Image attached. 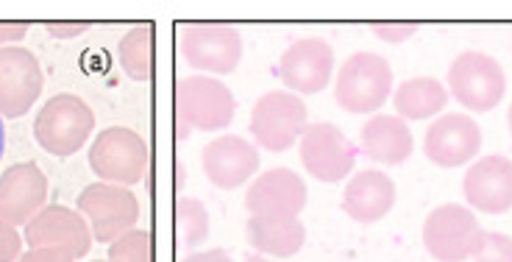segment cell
I'll return each mask as SVG.
<instances>
[{
  "instance_id": "obj_1",
  "label": "cell",
  "mask_w": 512,
  "mask_h": 262,
  "mask_svg": "<svg viewBox=\"0 0 512 262\" xmlns=\"http://www.w3.org/2000/svg\"><path fill=\"white\" fill-rule=\"evenodd\" d=\"M393 92V67L382 53L357 51L337 70L334 98L351 115H376Z\"/></svg>"
},
{
  "instance_id": "obj_2",
  "label": "cell",
  "mask_w": 512,
  "mask_h": 262,
  "mask_svg": "<svg viewBox=\"0 0 512 262\" xmlns=\"http://www.w3.org/2000/svg\"><path fill=\"white\" fill-rule=\"evenodd\" d=\"M92 129H95L92 109L70 92L53 95L34 120V137L42 145V151L62 159L78 154L90 140Z\"/></svg>"
},
{
  "instance_id": "obj_3",
  "label": "cell",
  "mask_w": 512,
  "mask_h": 262,
  "mask_svg": "<svg viewBox=\"0 0 512 262\" xmlns=\"http://www.w3.org/2000/svg\"><path fill=\"white\" fill-rule=\"evenodd\" d=\"M448 95L468 112H493L507 92V76L501 65L482 51H462L448 67Z\"/></svg>"
},
{
  "instance_id": "obj_4",
  "label": "cell",
  "mask_w": 512,
  "mask_h": 262,
  "mask_svg": "<svg viewBox=\"0 0 512 262\" xmlns=\"http://www.w3.org/2000/svg\"><path fill=\"white\" fill-rule=\"evenodd\" d=\"M237 112L231 90L215 76H184L176 84V120L181 134L187 129H229Z\"/></svg>"
},
{
  "instance_id": "obj_5",
  "label": "cell",
  "mask_w": 512,
  "mask_h": 262,
  "mask_svg": "<svg viewBox=\"0 0 512 262\" xmlns=\"http://www.w3.org/2000/svg\"><path fill=\"white\" fill-rule=\"evenodd\" d=\"M307 104L287 90L265 92L251 109V134L259 148L282 154L307 131Z\"/></svg>"
},
{
  "instance_id": "obj_6",
  "label": "cell",
  "mask_w": 512,
  "mask_h": 262,
  "mask_svg": "<svg viewBox=\"0 0 512 262\" xmlns=\"http://www.w3.org/2000/svg\"><path fill=\"white\" fill-rule=\"evenodd\" d=\"M148 145L140 134L126 126L103 129L90 148V168L101 182L131 187L145 179L148 171Z\"/></svg>"
},
{
  "instance_id": "obj_7",
  "label": "cell",
  "mask_w": 512,
  "mask_h": 262,
  "mask_svg": "<svg viewBox=\"0 0 512 262\" xmlns=\"http://www.w3.org/2000/svg\"><path fill=\"white\" fill-rule=\"evenodd\" d=\"M179 53L184 62L209 76H229L243 59V37L234 26L195 23L179 31Z\"/></svg>"
},
{
  "instance_id": "obj_8",
  "label": "cell",
  "mask_w": 512,
  "mask_h": 262,
  "mask_svg": "<svg viewBox=\"0 0 512 262\" xmlns=\"http://www.w3.org/2000/svg\"><path fill=\"white\" fill-rule=\"evenodd\" d=\"M78 212L87 218L92 237L101 243H115L140 221V201L120 184L95 182L78 196Z\"/></svg>"
},
{
  "instance_id": "obj_9",
  "label": "cell",
  "mask_w": 512,
  "mask_h": 262,
  "mask_svg": "<svg viewBox=\"0 0 512 262\" xmlns=\"http://www.w3.org/2000/svg\"><path fill=\"white\" fill-rule=\"evenodd\" d=\"M482 226L471 207L443 204L426 215L423 221V246L437 262L471 260Z\"/></svg>"
},
{
  "instance_id": "obj_10",
  "label": "cell",
  "mask_w": 512,
  "mask_h": 262,
  "mask_svg": "<svg viewBox=\"0 0 512 262\" xmlns=\"http://www.w3.org/2000/svg\"><path fill=\"white\" fill-rule=\"evenodd\" d=\"M359 148L334 123L307 126L301 137V162L312 179L334 184L343 182L357 165Z\"/></svg>"
},
{
  "instance_id": "obj_11",
  "label": "cell",
  "mask_w": 512,
  "mask_h": 262,
  "mask_svg": "<svg viewBox=\"0 0 512 262\" xmlns=\"http://www.w3.org/2000/svg\"><path fill=\"white\" fill-rule=\"evenodd\" d=\"M45 87L39 59L26 48H0V118H23Z\"/></svg>"
},
{
  "instance_id": "obj_12",
  "label": "cell",
  "mask_w": 512,
  "mask_h": 262,
  "mask_svg": "<svg viewBox=\"0 0 512 262\" xmlns=\"http://www.w3.org/2000/svg\"><path fill=\"white\" fill-rule=\"evenodd\" d=\"M332 73L334 51L332 45L320 37L295 40L276 65L279 81L287 87V92H295V95H315V92L326 90L332 81Z\"/></svg>"
},
{
  "instance_id": "obj_13",
  "label": "cell",
  "mask_w": 512,
  "mask_h": 262,
  "mask_svg": "<svg viewBox=\"0 0 512 262\" xmlns=\"http://www.w3.org/2000/svg\"><path fill=\"white\" fill-rule=\"evenodd\" d=\"M23 240L31 249H64L78 260L90 254L92 229L81 212L62 207V204H51L26 223Z\"/></svg>"
},
{
  "instance_id": "obj_14",
  "label": "cell",
  "mask_w": 512,
  "mask_h": 262,
  "mask_svg": "<svg viewBox=\"0 0 512 262\" xmlns=\"http://www.w3.org/2000/svg\"><path fill=\"white\" fill-rule=\"evenodd\" d=\"M482 129L471 115H440L426 129L423 154L437 168H460L479 157Z\"/></svg>"
},
{
  "instance_id": "obj_15",
  "label": "cell",
  "mask_w": 512,
  "mask_h": 262,
  "mask_svg": "<svg viewBox=\"0 0 512 262\" xmlns=\"http://www.w3.org/2000/svg\"><path fill=\"white\" fill-rule=\"evenodd\" d=\"M307 198V184L298 173L290 168H273L256 176L245 190V210L256 218H298L307 207Z\"/></svg>"
},
{
  "instance_id": "obj_16",
  "label": "cell",
  "mask_w": 512,
  "mask_h": 262,
  "mask_svg": "<svg viewBox=\"0 0 512 262\" xmlns=\"http://www.w3.org/2000/svg\"><path fill=\"white\" fill-rule=\"evenodd\" d=\"M462 196L468 207L485 215L512 210V159L501 154L476 159L462 179Z\"/></svg>"
},
{
  "instance_id": "obj_17",
  "label": "cell",
  "mask_w": 512,
  "mask_h": 262,
  "mask_svg": "<svg viewBox=\"0 0 512 262\" xmlns=\"http://www.w3.org/2000/svg\"><path fill=\"white\" fill-rule=\"evenodd\" d=\"M48 179L34 162H17L0 176V221L26 226L45 210Z\"/></svg>"
},
{
  "instance_id": "obj_18",
  "label": "cell",
  "mask_w": 512,
  "mask_h": 262,
  "mask_svg": "<svg viewBox=\"0 0 512 262\" xmlns=\"http://www.w3.org/2000/svg\"><path fill=\"white\" fill-rule=\"evenodd\" d=\"M201 162H204L206 179L215 187H220V190H237L245 182H251L254 173L259 171V151L245 137L223 134V137L206 145L204 154H201Z\"/></svg>"
},
{
  "instance_id": "obj_19",
  "label": "cell",
  "mask_w": 512,
  "mask_h": 262,
  "mask_svg": "<svg viewBox=\"0 0 512 262\" xmlns=\"http://www.w3.org/2000/svg\"><path fill=\"white\" fill-rule=\"evenodd\" d=\"M396 207V182L382 171H359L343 193V212L357 223L382 221Z\"/></svg>"
},
{
  "instance_id": "obj_20",
  "label": "cell",
  "mask_w": 512,
  "mask_h": 262,
  "mask_svg": "<svg viewBox=\"0 0 512 262\" xmlns=\"http://www.w3.org/2000/svg\"><path fill=\"white\" fill-rule=\"evenodd\" d=\"M359 148L379 165H401L415 148V137L407 120L398 115H373L359 129Z\"/></svg>"
},
{
  "instance_id": "obj_21",
  "label": "cell",
  "mask_w": 512,
  "mask_h": 262,
  "mask_svg": "<svg viewBox=\"0 0 512 262\" xmlns=\"http://www.w3.org/2000/svg\"><path fill=\"white\" fill-rule=\"evenodd\" d=\"M245 237L251 249L262 257H279L287 260L307 243V229L298 218H256L251 215L245 223Z\"/></svg>"
},
{
  "instance_id": "obj_22",
  "label": "cell",
  "mask_w": 512,
  "mask_h": 262,
  "mask_svg": "<svg viewBox=\"0 0 512 262\" xmlns=\"http://www.w3.org/2000/svg\"><path fill=\"white\" fill-rule=\"evenodd\" d=\"M448 87L432 76H415L398 84L393 92V106L398 118L404 120H429L440 115L448 106Z\"/></svg>"
},
{
  "instance_id": "obj_23",
  "label": "cell",
  "mask_w": 512,
  "mask_h": 262,
  "mask_svg": "<svg viewBox=\"0 0 512 262\" xmlns=\"http://www.w3.org/2000/svg\"><path fill=\"white\" fill-rule=\"evenodd\" d=\"M120 67L126 70L128 79L148 81L154 67V26H137L128 31L117 45Z\"/></svg>"
},
{
  "instance_id": "obj_24",
  "label": "cell",
  "mask_w": 512,
  "mask_h": 262,
  "mask_svg": "<svg viewBox=\"0 0 512 262\" xmlns=\"http://www.w3.org/2000/svg\"><path fill=\"white\" fill-rule=\"evenodd\" d=\"M176 237L181 249H198L209 237V212L204 201L190 196L176 201Z\"/></svg>"
},
{
  "instance_id": "obj_25",
  "label": "cell",
  "mask_w": 512,
  "mask_h": 262,
  "mask_svg": "<svg viewBox=\"0 0 512 262\" xmlns=\"http://www.w3.org/2000/svg\"><path fill=\"white\" fill-rule=\"evenodd\" d=\"M154 260V243L151 235L142 229H131L109 243V262H151Z\"/></svg>"
},
{
  "instance_id": "obj_26",
  "label": "cell",
  "mask_w": 512,
  "mask_h": 262,
  "mask_svg": "<svg viewBox=\"0 0 512 262\" xmlns=\"http://www.w3.org/2000/svg\"><path fill=\"white\" fill-rule=\"evenodd\" d=\"M474 262H512V237L501 232H479L476 249L471 254Z\"/></svg>"
},
{
  "instance_id": "obj_27",
  "label": "cell",
  "mask_w": 512,
  "mask_h": 262,
  "mask_svg": "<svg viewBox=\"0 0 512 262\" xmlns=\"http://www.w3.org/2000/svg\"><path fill=\"white\" fill-rule=\"evenodd\" d=\"M23 235L17 232V226L0 221V262H17L23 257Z\"/></svg>"
},
{
  "instance_id": "obj_28",
  "label": "cell",
  "mask_w": 512,
  "mask_h": 262,
  "mask_svg": "<svg viewBox=\"0 0 512 262\" xmlns=\"http://www.w3.org/2000/svg\"><path fill=\"white\" fill-rule=\"evenodd\" d=\"M373 34L384 42H407L418 34L415 23H376Z\"/></svg>"
},
{
  "instance_id": "obj_29",
  "label": "cell",
  "mask_w": 512,
  "mask_h": 262,
  "mask_svg": "<svg viewBox=\"0 0 512 262\" xmlns=\"http://www.w3.org/2000/svg\"><path fill=\"white\" fill-rule=\"evenodd\" d=\"M76 257L64 249H28L17 262H73Z\"/></svg>"
},
{
  "instance_id": "obj_30",
  "label": "cell",
  "mask_w": 512,
  "mask_h": 262,
  "mask_svg": "<svg viewBox=\"0 0 512 262\" xmlns=\"http://www.w3.org/2000/svg\"><path fill=\"white\" fill-rule=\"evenodd\" d=\"M28 34L26 23H0V48H12Z\"/></svg>"
},
{
  "instance_id": "obj_31",
  "label": "cell",
  "mask_w": 512,
  "mask_h": 262,
  "mask_svg": "<svg viewBox=\"0 0 512 262\" xmlns=\"http://www.w3.org/2000/svg\"><path fill=\"white\" fill-rule=\"evenodd\" d=\"M87 23H48V31H51L56 40H73L78 34L87 31Z\"/></svg>"
},
{
  "instance_id": "obj_32",
  "label": "cell",
  "mask_w": 512,
  "mask_h": 262,
  "mask_svg": "<svg viewBox=\"0 0 512 262\" xmlns=\"http://www.w3.org/2000/svg\"><path fill=\"white\" fill-rule=\"evenodd\" d=\"M181 262H231V257L223 249H212V251H195V254L184 257Z\"/></svg>"
},
{
  "instance_id": "obj_33",
  "label": "cell",
  "mask_w": 512,
  "mask_h": 262,
  "mask_svg": "<svg viewBox=\"0 0 512 262\" xmlns=\"http://www.w3.org/2000/svg\"><path fill=\"white\" fill-rule=\"evenodd\" d=\"M3 151H6V129H3V118H0V159H3Z\"/></svg>"
},
{
  "instance_id": "obj_34",
  "label": "cell",
  "mask_w": 512,
  "mask_h": 262,
  "mask_svg": "<svg viewBox=\"0 0 512 262\" xmlns=\"http://www.w3.org/2000/svg\"><path fill=\"white\" fill-rule=\"evenodd\" d=\"M243 262H273V260H268V257H262V254H248V257H245Z\"/></svg>"
},
{
  "instance_id": "obj_35",
  "label": "cell",
  "mask_w": 512,
  "mask_h": 262,
  "mask_svg": "<svg viewBox=\"0 0 512 262\" xmlns=\"http://www.w3.org/2000/svg\"><path fill=\"white\" fill-rule=\"evenodd\" d=\"M507 126H510V131H512V106H510V112H507Z\"/></svg>"
},
{
  "instance_id": "obj_36",
  "label": "cell",
  "mask_w": 512,
  "mask_h": 262,
  "mask_svg": "<svg viewBox=\"0 0 512 262\" xmlns=\"http://www.w3.org/2000/svg\"><path fill=\"white\" fill-rule=\"evenodd\" d=\"M98 262H101V260H98ZM106 262H109V260H106Z\"/></svg>"
}]
</instances>
